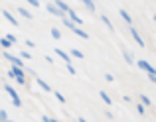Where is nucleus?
I'll use <instances>...</instances> for the list:
<instances>
[{
  "label": "nucleus",
  "instance_id": "obj_6",
  "mask_svg": "<svg viewBox=\"0 0 156 122\" xmlns=\"http://www.w3.org/2000/svg\"><path fill=\"white\" fill-rule=\"evenodd\" d=\"M71 32H73V34H77L79 38H83V39H89V34H87V32H83L79 26H73V28H71Z\"/></svg>",
  "mask_w": 156,
  "mask_h": 122
},
{
  "label": "nucleus",
  "instance_id": "obj_4",
  "mask_svg": "<svg viewBox=\"0 0 156 122\" xmlns=\"http://www.w3.org/2000/svg\"><path fill=\"white\" fill-rule=\"evenodd\" d=\"M138 67H140L142 71H146L148 75H156V67H152L146 59H138Z\"/></svg>",
  "mask_w": 156,
  "mask_h": 122
},
{
  "label": "nucleus",
  "instance_id": "obj_14",
  "mask_svg": "<svg viewBox=\"0 0 156 122\" xmlns=\"http://www.w3.org/2000/svg\"><path fill=\"white\" fill-rule=\"evenodd\" d=\"M38 85H40V87H42V89H44V91H46V93H51V87H50V85L46 83V81L38 79Z\"/></svg>",
  "mask_w": 156,
  "mask_h": 122
},
{
  "label": "nucleus",
  "instance_id": "obj_28",
  "mask_svg": "<svg viewBox=\"0 0 156 122\" xmlns=\"http://www.w3.org/2000/svg\"><path fill=\"white\" fill-rule=\"evenodd\" d=\"M105 79H107V81H109V83H113V81H115V77H113V75H111V73H107V75H105Z\"/></svg>",
  "mask_w": 156,
  "mask_h": 122
},
{
  "label": "nucleus",
  "instance_id": "obj_12",
  "mask_svg": "<svg viewBox=\"0 0 156 122\" xmlns=\"http://www.w3.org/2000/svg\"><path fill=\"white\" fill-rule=\"evenodd\" d=\"M18 14H20V16H24V18H28V20H32V18H34V16H32L30 12L26 10V8H22V6L18 8Z\"/></svg>",
  "mask_w": 156,
  "mask_h": 122
},
{
  "label": "nucleus",
  "instance_id": "obj_11",
  "mask_svg": "<svg viewBox=\"0 0 156 122\" xmlns=\"http://www.w3.org/2000/svg\"><path fill=\"white\" fill-rule=\"evenodd\" d=\"M67 55L69 57H75V59H83V51H79V49H71Z\"/></svg>",
  "mask_w": 156,
  "mask_h": 122
},
{
  "label": "nucleus",
  "instance_id": "obj_24",
  "mask_svg": "<svg viewBox=\"0 0 156 122\" xmlns=\"http://www.w3.org/2000/svg\"><path fill=\"white\" fill-rule=\"evenodd\" d=\"M122 55H125V61H129V63H133V55H130L129 51H122Z\"/></svg>",
  "mask_w": 156,
  "mask_h": 122
},
{
  "label": "nucleus",
  "instance_id": "obj_16",
  "mask_svg": "<svg viewBox=\"0 0 156 122\" xmlns=\"http://www.w3.org/2000/svg\"><path fill=\"white\" fill-rule=\"evenodd\" d=\"M99 97H101V99H103V103H107V104H111V97L107 95L105 91H99Z\"/></svg>",
  "mask_w": 156,
  "mask_h": 122
},
{
  "label": "nucleus",
  "instance_id": "obj_22",
  "mask_svg": "<svg viewBox=\"0 0 156 122\" xmlns=\"http://www.w3.org/2000/svg\"><path fill=\"white\" fill-rule=\"evenodd\" d=\"M26 2H28V4H32L34 8H40V6H42V4H40V0H26Z\"/></svg>",
  "mask_w": 156,
  "mask_h": 122
},
{
  "label": "nucleus",
  "instance_id": "obj_23",
  "mask_svg": "<svg viewBox=\"0 0 156 122\" xmlns=\"http://www.w3.org/2000/svg\"><path fill=\"white\" fill-rule=\"evenodd\" d=\"M53 95H55V99H57V100H59V103H61V104H63V103H65V97H63V95H61V93H53Z\"/></svg>",
  "mask_w": 156,
  "mask_h": 122
},
{
  "label": "nucleus",
  "instance_id": "obj_2",
  "mask_svg": "<svg viewBox=\"0 0 156 122\" xmlns=\"http://www.w3.org/2000/svg\"><path fill=\"white\" fill-rule=\"evenodd\" d=\"M4 91H6L8 93V95H10V99H12V103H14V107H22V100H20V97H18V93H16L14 91V87H12V85H4Z\"/></svg>",
  "mask_w": 156,
  "mask_h": 122
},
{
  "label": "nucleus",
  "instance_id": "obj_10",
  "mask_svg": "<svg viewBox=\"0 0 156 122\" xmlns=\"http://www.w3.org/2000/svg\"><path fill=\"white\" fill-rule=\"evenodd\" d=\"M55 55H59V57H61V59H63V61H65V63H71V57H69V55H67V53H65V51H63V49H55Z\"/></svg>",
  "mask_w": 156,
  "mask_h": 122
},
{
  "label": "nucleus",
  "instance_id": "obj_30",
  "mask_svg": "<svg viewBox=\"0 0 156 122\" xmlns=\"http://www.w3.org/2000/svg\"><path fill=\"white\" fill-rule=\"evenodd\" d=\"M42 122H51V116H46V114H44L42 116Z\"/></svg>",
  "mask_w": 156,
  "mask_h": 122
},
{
  "label": "nucleus",
  "instance_id": "obj_19",
  "mask_svg": "<svg viewBox=\"0 0 156 122\" xmlns=\"http://www.w3.org/2000/svg\"><path fill=\"white\" fill-rule=\"evenodd\" d=\"M101 20H103V24H105L107 28H109V30H113V24H111V20L107 18V16H101Z\"/></svg>",
  "mask_w": 156,
  "mask_h": 122
},
{
  "label": "nucleus",
  "instance_id": "obj_27",
  "mask_svg": "<svg viewBox=\"0 0 156 122\" xmlns=\"http://www.w3.org/2000/svg\"><path fill=\"white\" fill-rule=\"evenodd\" d=\"M22 57H24V59H32V55H30V51H22Z\"/></svg>",
  "mask_w": 156,
  "mask_h": 122
},
{
  "label": "nucleus",
  "instance_id": "obj_18",
  "mask_svg": "<svg viewBox=\"0 0 156 122\" xmlns=\"http://www.w3.org/2000/svg\"><path fill=\"white\" fill-rule=\"evenodd\" d=\"M150 103H152V100H150L146 95H140V104H144V107H150Z\"/></svg>",
  "mask_w": 156,
  "mask_h": 122
},
{
  "label": "nucleus",
  "instance_id": "obj_21",
  "mask_svg": "<svg viewBox=\"0 0 156 122\" xmlns=\"http://www.w3.org/2000/svg\"><path fill=\"white\" fill-rule=\"evenodd\" d=\"M136 110H138V114H144V112H146V107L138 103V104H136Z\"/></svg>",
  "mask_w": 156,
  "mask_h": 122
},
{
  "label": "nucleus",
  "instance_id": "obj_15",
  "mask_svg": "<svg viewBox=\"0 0 156 122\" xmlns=\"http://www.w3.org/2000/svg\"><path fill=\"white\" fill-rule=\"evenodd\" d=\"M50 34H51V38H53V39H61V32L57 30V28H51Z\"/></svg>",
  "mask_w": 156,
  "mask_h": 122
},
{
  "label": "nucleus",
  "instance_id": "obj_25",
  "mask_svg": "<svg viewBox=\"0 0 156 122\" xmlns=\"http://www.w3.org/2000/svg\"><path fill=\"white\" fill-rule=\"evenodd\" d=\"M4 120H8V114H6V110L0 108V122H4Z\"/></svg>",
  "mask_w": 156,
  "mask_h": 122
},
{
  "label": "nucleus",
  "instance_id": "obj_32",
  "mask_svg": "<svg viewBox=\"0 0 156 122\" xmlns=\"http://www.w3.org/2000/svg\"><path fill=\"white\" fill-rule=\"evenodd\" d=\"M51 122H59V120H55V118H51Z\"/></svg>",
  "mask_w": 156,
  "mask_h": 122
},
{
  "label": "nucleus",
  "instance_id": "obj_5",
  "mask_svg": "<svg viewBox=\"0 0 156 122\" xmlns=\"http://www.w3.org/2000/svg\"><path fill=\"white\" fill-rule=\"evenodd\" d=\"M129 28H130V34H133L134 42H136V43H138V46H140V47H144V39L140 38V34H138V32H136V28H134V26H129Z\"/></svg>",
  "mask_w": 156,
  "mask_h": 122
},
{
  "label": "nucleus",
  "instance_id": "obj_20",
  "mask_svg": "<svg viewBox=\"0 0 156 122\" xmlns=\"http://www.w3.org/2000/svg\"><path fill=\"white\" fill-rule=\"evenodd\" d=\"M65 67H67V71H69V73H71V75H77V69H75V67H73V65H71V63H65Z\"/></svg>",
  "mask_w": 156,
  "mask_h": 122
},
{
  "label": "nucleus",
  "instance_id": "obj_17",
  "mask_svg": "<svg viewBox=\"0 0 156 122\" xmlns=\"http://www.w3.org/2000/svg\"><path fill=\"white\" fill-rule=\"evenodd\" d=\"M0 47H4V49H10V47H12V43L8 42L6 38H2V39H0Z\"/></svg>",
  "mask_w": 156,
  "mask_h": 122
},
{
  "label": "nucleus",
  "instance_id": "obj_8",
  "mask_svg": "<svg viewBox=\"0 0 156 122\" xmlns=\"http://www.w3.org/2000/svg\"><path fill=\"white\" fill-rule=\"evenodd\" d=\"M48 12H51L53 16H57V18H65V14H61L59 10L55 8V4H48Z\"/></svg>",
  "mask_w": 156,
  "mask_h": 122
},
{
  "label": "nucleus",
  "instance_id": "obj_29",
  "mask_svg": "<svg viewBox=\"0 0 156 122\" xmlns=\"http://www.w3.org/2000/svg\"><path fill=\"white\" fill-rule=\"evenodd\" d=\"M26 46L32 49V47H36V43H34V42H30V39H26Z\"/></svg>",
  "mask_w": 156,
  "mask_h": 122
},
{
  "label": "nucleus",
  "instance_id": "obj_9",
  "mask_svg": "<svg viewBox=\"0 0 156 122\" xmlns=\"http://www.w3.org/2000/svg\"><path fill=\"white\" fill-rule=\"evenodd\" d=\"M121 18L125 20V22L129 24V26H133V18H130V14H129V12L125 10V8H122V10H121Z\"/></svg>",
  "mask_w": 156,
  "mask_h": 122
},
{
  "label": "nucleus",
  "instance_id": "obj_13",
  "mask_svg": "<svg viewBox=\"0 0 156 122\" xmlns=\"http://www.w3.org/2000/svg\"><path fill=\"white\" fill-rule=\"evenodd\" d=\"M81 2L87 6V10H89V12H95V2H93V0H81Z\"/></svg>",
  "mask_w": 156,
  "mask_h": 122
},
{
  "label": "nucleus",
  "instance_id": "obj_1",
  "mask_svg": "<svg viewBox=\"0 0 156 122\" xmlns=\"http://www.w3.org/2000/svg\"><path fill=\"white\" fill-rule=\"evenodd\" d=\"M8 75L12 77V79L16 81L18 85H26V73H24V69H18V67H10V71H8Z\"/></svg>",
  "mask_w": 156,
  "mask_h": 122
},
{
  "label": "nucleus",
  "instance_id": "obj_7",
  "mask_svg": "<svg viewBox=\"0 0 156 122\" xmlns=\"http://www.w3.org/2000/svg\"><path fill=\"white\" fill-rule=\"evenodd\" d=\"M2 16H4V18H6V20H8L10 24H12V26H18V20H16L14 16H12L10 12H8V10H2Z\"/></svg>",
  "mask_w": 156,
  "mask_h": 122
},
{
  "label": "nucleus",
  "instance_id": "obj_26",
  "mask_svg": "<svg viewBox=\"0 0 156 122\" xmlns=\"http://www.w3.org/2000/svg\"><path fill=\"white\" fill-rule=\"evenodd\" d=\"M6 39L10 43H16V36H12V34H6Z\"/></svg>",
  "mask_w": 156,
  "mask_h": 122
},
{
  "label": "nucleus",
  "instance_id": "obj_3",
  "mask_svg": "<svg viewBox=\"0 0 156 122\" xmlns=\"http://www.w3.org/2000/svg\"><path fill=\"white\" fill-rule=\"evenodd\" d=\"M4 57L12 63V67H18V69H24V61L20 57H16V55H12L10 51H4Z\"/></svg>",
  "mask_w": 156,
  "mask_h": 122
},
{
  "label": "nucleus",
  "instance_id": "obj_31",
  "mask_svg": "<svg viewBox=\"0 0 156 122\" xmlns=\"http://www.w3.org/2000/svg\"><path fill=\"white\" fill-rule=\"evenodd\" d=\"M77 122H87V120H85L83 116H79V118H77Z\"/></svg>",
  "mask_w": 156,
  "mask_h": 122
}]
</instances>
